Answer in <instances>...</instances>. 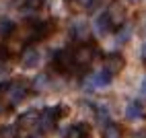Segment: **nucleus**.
<instances>
[{
	"mask_svg": "<svg viewBox=\"0 0 146 138\" xmlns=\"http://www.w3.org/2000/svg\"><path fill=\"white\" fill-rule=\"evenodd\" d=\"M29 93V85L25 81H13V83H6V89H4V99L8 103V107H17L21 103Z\"/></svg>",
	"mask_w": 146,
	"mask_h": 138,
	"instance_id": "obj_1",
	"label": "nucleus"
},
{
	"mask_svg": "<svg viewBox=\"0 0 146 138\" xmlns=\"http://www.w3.org/2000/svg\"><path fill=\"white\" fill-rule=\"evenodd\" d=\"M60 111H62V107L58 105V107H50V109H45L43 113H39V120H37V130H39V132H52L54 128H56L58 117L62 115Z\"/></svg>",
	"mask_w": 146,
	"mask_h": 138,
	"instance_id": "obj_2",
	"label": "nucleus"
},
{
	"mask_svg": "<svg viewBox=\"0 0 146 138\" xmlns=\"http://www.w3.org/2000/svg\"><path fill=\"white\" fill-rule=\"evenodd\" d=\"M54 66H56L60 72H70L72 68L76 66V64H74V54H72L70 50H60V52L54 56Z\"/></svg>",
	"mask_w": 146,
	"mask_h": 138,
	"instance_id": "obj_3",
	"label": "nucleus"
},
{
	"mask_svg": "<svg viewBox=\"0 0 146 138\" xmlns=\"http://www.w3.org/2000/svg\"><path fill=\"white\" fill-rule=\"evenodd\" d=\"M72 54H74V64L76 66H86L95 58V47L84 43V45H78L76 50H72Z\"/></svg>",
	"mask_w": 146,
	"mask_h": 138,
	"instance_id": "obj_4",
	"label": "nucleus"
},
{
	"mask_svg": "<svg viewBox=\"0 0 146 138\" xmlns=\"http://www.w3.org/2000/svg\"><path fill=\"white\" fill-rule=\"evenodd\" d=\"M123 68V58H121V54H107L105 56V66H103V70L107 72V74H117L119 70Z\"/></svg>",
	"mask_w": 146,
	"mask_h": 138,
	"instance_id": "obj_5",
	"label": "nucleus"
},
{
	"mask_svg": "<svg viewBox=\"0 0 146 138\" xmlns=\"http://www.w3.org/2000/svg\"><path fill=\"white\" fill-rule=\"evenodd\" d=\"M21 64L25 68H33L39 64V52L35 50V47H27V50L23 52V58H21Z\"/></svg>",
	"mask_w": 146,
	"mask_h": 138,
	"instance_id": "obj_6",
	"label": "nucleus"
},
{
	"mask_svg": "<svg viewBox=\"0 0 146 138\" xmlns=\"http://www.w3.org/2000/svg\"><path fill=\"white\" fill-rule=\"evenodd\" d=\"M89 134H91V128L86 124H74L72 128H68L64 138H89Z\"/></svg>",
	"mask_w": 146,
	"mask_h": 138,
	"instance_id": "obj_7",
	"label": "nucleus"
},
{
	"mask_svg": "<svg viewBox=\"0 0 146 138\" xmlns=\"http://www.w3.org/2000/svg\"><path fill=\"white\" fill-rule=\"evenodd\" d=\"M95 27H97V31H99V33H109L115 25H113V21H111L109 13H105V15H101V17L95 21Z\"/></svg>",
	"mask_w": 146,
	"mask_h": 138,
	"instance_id": "obj_8",
	"label": "nucleus"
},
{
	"mask_svg": "<svg viewBox=\"0 0 146 138\" xmlns=\"http://www.w3.org/2000/svg\"><path fill=\"white\" fill-rule=\"evenodd\" d=\"M37 120H39V113L37 111H25L19 117V126L21 128H31V126H37Z\"/></svg>",
	"mask_w": 146,
	"mask_h": 138,
	"instance_id": "obj_9",
	"label": "nucleus"
},
{
	"mask_svg": "<svg viewBox=\"0 0 146 138\" xmlns=\"http://www.w3.org/2000/svg\"><path fill=\"white\" fill-rule=\"evenodd\" d=\"M103 136H105V138H119V136H121V130H119L117 124L109 122V124L105 126V130H103Z\"/></svg>",
	"mask_w": 146,
	"mask_h": 138,
	"instance_id": "obj_10",
	"label": "nucleus"
},
{
	"mask_svg": "<svg viewBox=\"0 0 146 138\" xmlns=\"http://www.w3.org/2000/svg\"><path fill=\"white\" fill-rule=\"evenodd\" d=\"M15 31V23L11 19H0V35H11Z\"/></svg>",
	"mask_w": 146,
	"mask_h": 138,
	"instance_id": "obj_11",
	"label": "nucleus"
},
{
	"mask_svg": "<svg viewBox=\"0 0 146 138\" xmlns=\"http://www.w3.org/2000/svg\"><path fill=\"white\" fill-rule=\"evenodd\" d=\"M140 105L138 103H132L130 107H128V117H140Z\"/></svg>",
	"mask_w": 146,
	"mask_h": 138,
	"instance_id": "obj_12",
	"label": "nucleus"
},
{
	"mask_svg": "<svg viewBox=\"0 0 146 138\" xmlns=\"http://www.w3.org/2000/svg\"><path fill=\"white\" fill-rule=\"evenodd\" d=\"M43 4V0H25V6L31 8V11H35V8H39Z\"/></svg>",
	"mask_w": 146,
	"mask_h": 138,
	"instance_id": "obj_13",
	"label": "nucleus"
},
{
	"mask_svg": "<svg viewBox=\"0 0 146 138\" xmlns=\"http://www.w3.org/2000/svg\"><path fill=\"white\" fill-rule=\"evenodd\" d=\"M43 87H45V76H37L33 83V89H43Z\"/></svg>",
	"mask_w": 146,
	"mask_h": 138,
	"instance_id": "obj_14",
	"label": "nucleus"
},
{
	"mask_svg": "<svg viewBox=\"0 0 146 138\" xmlns=\"http://www.w3.org/2000/svg\"><path fill=\"white\" fill-rule=\"evenodd\" d=\"M78 2H80V6H91L95 0H78Z\"/></svg>",
	"mask_w": 146,
	"mask_h": 138,
	"instance_id": "obj_15",
	"label": "nucleus"
},
{
	"mask_svg": "<svg viewBox=\"0 0 146 138\" xmlns=\"http://www.w3.org/2000/svg\"><path fill=\"white\" fill-rule=\"evenodd\" d=\"M134 138H146V132H138V134H134Z\"/></svg>",
	"mask_w": 146,
	"mask_h": 138,
	"instance_id": "obj_16",
	"label": "nucleus"
},
{
	"mask_svg": "<svg viewBox=\"0 0 146 138\" xmlns=\"http://www.w3.org/2000/svg\"><path fill=\"white\" fill-rule=\"evenodd\" d=\"M0 111H2V103H0Z\"/></svg>",
	"mask_w": 146,
	"mask_h": 138,
	"instance_id": "obj_17",
	"label": "nucleus"
}]
</instances>
